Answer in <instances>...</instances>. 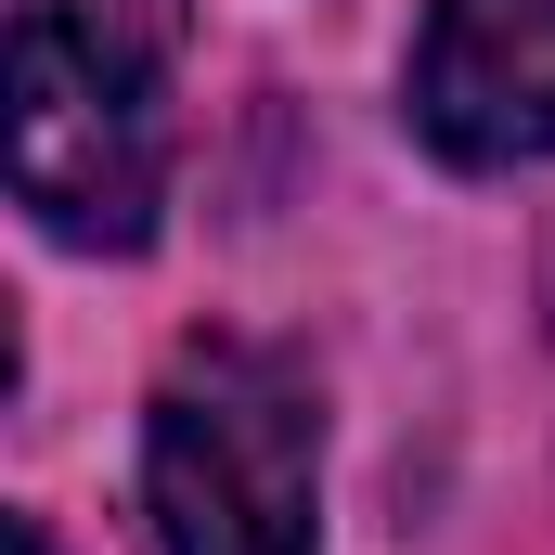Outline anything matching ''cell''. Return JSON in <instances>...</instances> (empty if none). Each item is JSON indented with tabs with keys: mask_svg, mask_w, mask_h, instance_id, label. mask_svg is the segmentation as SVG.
<instances>
[{
	"mask_svg": "<svg viewBox=\"0 0 555 555\" xmlns=\"http://www.w3.org/2000/svg\"><path fill=\"white\" fill-rule=\"evenodd\" d=\"M194 0H26L13 13V207L52 246L130 259L168 207V91Z\"/></svg>",
	"mask_w": 555,
	"mask_h": 555,
	"instance_id": "cell-1",
	"label": "cell"
},
{
	"mask_svg": "<svg viewBox=\"0 0 555 555\" xmlns=\"http://www.w3.org/2000/svg\"><path fill=\"white\" fill-rule=\"evenodd\" d=\"M155 555H323V401L259 336H194L142 401Z\"/></svg>",
	"mask_w": 555,
	"mask_h": 555,
	"instance_id": "cell-2",
	"label": "cell"
},
{
	"mask_svg": "<svg viewBox=\"0 0 555 555\" xmlns=\"http://www.w3.org/2000/svg\"><path fill=\"white\" fill-rule=\"evenodd\" d=\"M401 117L452 168H555V0H426Z\"/></svg>",
	"mask_w": 555,
	"mask_h": 555,
	"instance_id": "cell-3",
	"label": "cell"
},
{
	"mask_svg": "<svg viewBox=\"0 0 555 555\" xmlns=\"http://www.w3.org/2000/svg\"><path fill=\"white\" fill-rule=\"evenodd\" d=\"M0 543H13V555H52V530H39V517H13V530H0Z\"/></svg>",
	"mask_w": 555,
	"mask_h": 555,
	"instance_id": "cell-4",
	"label": "cell"
}]
</instances>
